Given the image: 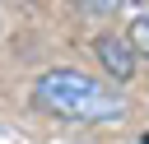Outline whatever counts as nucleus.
<instances>
[{
    "label": "nucleus",
    "instance_id": "obj_1",
    "mask_svg": "<svg viewBox=\"0 0 149 144\" xmlns=\"http://www.w3.org/2000/svg\"><path fill=\"white\" fill-rule=\"evenodd\" d=\"M33 102L42 111H51V116L88 121V125H102V121H121L126 116V98L116 88H107L102 79L79 74V70H47V74H37Z\"/></svg>",
    "mask_w": 149,
    "mask_h": 144
},
{
    "label": "nucleus",
    "instance_id": "obj_2",
    "mask_svg": "<svg viewBox=\"0 0 149 144\" xmlns=\"http://www.w3.org/2000/svg\"><path fill=\"white\" fill-rule=\"evenodd\" d=\"M93 56H98V65H102L112 79H130L135 65H140L135 46H130L121 33H102V37H93Z\"/></svg>",
    "mask_w": 149,
    "mask_h": 144
},
{
    "label": "nucleus",
    "instance_id": "obj_4",
    "mask_svg": "<svg viewBox=\"0 0 149 144\" xmlns=\"http://www.w3.org/2000/svg\"><path fill=\"white\" fill-rule=\"evenodd\" d=\"M79 14H116V5H79Z\"/></svg>",
    "mask_w": 149,
    "mask_h": 144
},
{
    "label": "nucleus",
    "instance_id": "obj_3",
    "mask_svg": "<svg viewBox=\"0 0 149 144\" xmlns=\"http://www.w3.org/2000/svg\"><path fill=\"white\" fill-rule=\"evenodd\" d=\"M126 42L135 46V56H144V60H149V9L130 19V33H126Z\"/></svg>",
    "mask_w": 149,
    "mask_h": 144
}]
</instances>
